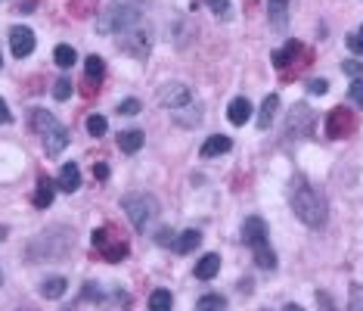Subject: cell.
Returning a JSON list of instances; mask_svg holds the SVG:
<instances>
[{
	"label": "cell",
	"mask_w": 363,
	"mask_h": 311,
	"mask_svg": "<svg viewBox=\"0 0 363 311\" xmlns=\"http://www.w3.org/2000/svg\"><path fill=\"white\" fill-rule=\"evenodd\" d=\"M289 202H292V212L299 215L308 227H323L326 218H329L323 193L301 175H295L292 184H289Z\"/></svg>",
	"instance_id": "6da1fadb"
},
{
	"label": "cell",
	"mask_w": 363,
	"mask_h": 311,
	"mask_svg": "<svg viewBox=\"0 0 363 311\" xmlns=\"http://www.w3.org/2000/svg\"><path fill=\"white\" fill-rule=\"evenodd\" d=\"M71 249H75V234L69 227H50L41 237H34V243L28 246V258L50 262V258H65Z\"/></svg>",
	"instance_id": "7a4b0ae2"
},
{
	"label": "cell",
	"mask_w": 363,
	"mask_h": 311,
	"mask_svg": "<svg viewBox=\"0 0 363 311\" xmlns=\"http://www.w3.org/2000/svg\"><path fill=\"white\" fill-rule=\"evenodd\" d=\"M143 22V6H140V0H112V6L100 16V22H97V32L100 34H121V32H128V28H134V25H140Z\"/></svg>",
	"instance_id": "3957f363"
},
{
	"label": "cell",
	"mask_w": 363,
	"mask_h": 311,
	"mask_svg": "<svg viewBox=\"0 0 363 311\" xmlns=\"http://www.w3.org/2000/svg\"><path fill=\"white\" fill-rule=\"evenodd\" d=\"M242 240H245V246H249L252 252H255V265L261 267V271H273V267H277V256H273L270 240H267V224H264V218H258V215L245 218V224H242Z\"/></svg>",
	"instance_id": "277c9868"
},
{
	"label": "cell",
	"mask_w": 363,
	"mask_h": 311,
	"mask_svg": "<svg viewBox=\"0 0 363 311\" xmlns=\"http://www.w3.org/2000/svg\"><path fill=\"white\" fill-rule=\"evenodd\" d=\"M32 128L43 137V150L47 156H60L69 147V131L53 119L47 110H32Z\"/></svg>",
	"instance_id": "5b68a950"
},
{
	"label": "cell",
	"mask_w": 363,
	"mask_h": 311,
	"mask_svg": "<svg viewBox=\"0 0 363 311\" xmlns=\"http://www.w3.org/2000/svg\"><path fill=\"white\" fill-rule=\"evenodd\" d=\"M93 249H97V256L103 258V262L115 265V262H121V258H128L130 243L115 224H103V227L93 230Z\"/></svg>",
	"instance_id": "8992f818"
},
{
	"label": "cell",
	"mask_w": 363,
	"mask_h": 311,
	"mask_svg": "<svg viewBox=\"0 0 363 311\" xmlns=\"http://www.w3.org/2000/svg\"><path fill=\"white\" fill-rule=\"evenodd\" d=\"M308 62H310V50L304 44H299V41H289L286 47L273 53V66H277V72L282 78H295Z\"/></svg>",
	"instance_id": "52a82bcc"
},
{
	"label": "cell",
	"mask_w": 363,
	"mask_h": 311,
	"mask_svg": "<svg viewBox=\"0 0 363 311\" xmlns=\"http://www.w3.org/2000/svg\"><path fill=\"white\" fill-rule=\"evenodd\" d=\"M121 209H125V215L137 230H146V224L158 215V202L146 197V193H128V197H121Z\"/></svg>",
	"instance_id": "ba28073f"
},
{
	"label": "cell",
	"mask_w": 363,
	"mask_h": 311,
	"mask_svg": "<svg viewBox=\"0 0 363 311\" xmlns=\"http://www.w3.org/2000/svg\"><path fill=\"white\" fill-rule=\"evenodd\" d=\"M118 47L125 50L128 56H134V60H146L149 47H152V28L140 22V25L128 28V32H121L118 34Z\"/></svg>",
	"instance_id": "9c48e42d"
},
{
	"label": "cell",
	"mask_w": 363,
	"mask_h": 311,
	"mask_svg": "<svg viewBox=\"0 0 363 311\" xmlns=\"http://www.w3.org/2000/svg\"><path fill=\"white\" fill-rule=\"evenodd\" d=\"M357 131V115L351 110H345V106H336V110L329 112V119H326V134L332 137V140H345V137H351Z\"/></svg>",
	"instance_id": "30bf717a"
},
{
	"label": "cell",
	"mask_w": 363,
	"mask_h": 311,
	"mask_svg": "<svg viewBox=\"0 0 363 311\" xmlns=\"http://www.w3.org/2000/svg\"><path fill=\"white\" fill-rule=\"evenodd\" d=\"M103 75H106V62L100 60L97 53L87 56L84 60V81H81V93L87 100H93L100 93V84H103Z\"/></svg>",
	"instance_id": "8fae6325"
},
{
	"label": "cell",
	"mask_w": 363,
	"mask_h": 311,
	"mask_svg": "<svg viewBox=\"0 0 363 311\" xmlns=\"http://www.w3.org/2000/svg\"><path fill=\"white\" fill-rule=\"evenodd\" d=\"M286 131H289V137H310V131H314V110L304 103H295L292 112H289Z\"/></svg>",
	"instance_id": "7c38bea8"
},
{
	"label": "cell",
	"mask_w": 363,
	"mask_h": 311,
	"mask_svg": "<svg viewBox=\"0 0 363 311\" xmlns=\"http://www.w3.org/2000/svg\"><path fill=\"white\" fill-rule=\"evenodd\" d=\"M158 103L165 106V110H184V106L193 103V91L186 88V84H165L162 91H158Z\"/></svg>",
	"instance_id": "4fadbf2b"
},
{
	"label": "cell",
	"mask_w": 363,
	"mask_h": 311,
	"mask_svg": "<svg viewBox=\"0 0 363 311\" xmlns=\"http://www.w3.org/2000/svg\"><path fill=\"white\" fill-rule=\"evenodd\" d=\"M10 47H13V56L16 60H22V56H28L34 50V32L25 25H16L10 32Z\"/></svg>",
	"instance_id": "5bb4252c"
},
{
	"label": "cell",
	"mask_w": 363,
	"mask_h": 311,
	"mask_svg": "<svg viewBox=\"0 0 363 311\" xmlns=\"http://www.w3.org/2000/svg\"><path fill=\"white\" fill-rule=\"evenodd\" d=\"M267 16L277 32H286L289 25V0H267Z\"/></svg>",
	"instance_id": "9a60e30c"
},
{
	"label": "cell",
	"mask_w": 363,
	"mask_h": 311,
	"mask_svg": "<svg viewBox=\"0 0 363 311\" xmlns=\"http://www.w3.org/2000/svg\"><path fill=\"white\" fill-rule=\"evenodd\" d=\"M230 147H233V140L224 134H214L208 137L205 143H202V159H212V156H221V153H230Z\"/></svg>",
	"instance_id": "2e32d148"
},
{
	"label": "cell",
	"mask_w": 363,
	"mask_h": 311,
	"mask_svg": "<svg viewBox=\"0 0 363 311\" xmlns=\"http://www.w3.org/2000/svg\"><path fill=\"white\" fill-rule=\"evenodd\" d=\"M227 119L233 121V125H245V121L252 119V103L245 97H236L233 103L227 106Z\"/></svg>",
	"instance_id": "e0dca14e"
},
{
	"label": "cell",
	"mask_w": 363,
	"mask_h": 311,
	"mask_svg": "<svg viewBox=\"0 0 363 311\" xmlns=\"http://www.w3.org/2000/svg\"><path fill=\"white\" fill-rule=\"evenodd\" d=\"M78 187H81V171H78V165L75 162L62 165V171H60V190L75 193Z\"/></svg>",
	"instance_id": "ac0fdd59"
},
{
	"label": "cell",
	"mask_w": 363,
	"mask_h": 311,
	"mask_svg": "<svg viewBox=\"0 0 363 311\" xmlns=\"http://www.w3.org/2000/svg\"><path fill=\"white\" fill-rule=\"evenodd\" d=\"M56 187H60V184H53L50 178H41L38 180V190H34V206L47 209L50 202H53V197H56Z\"/></svg>",
	"instance_id": "d6986e66"
},
{
	"label": "cell",
	"mask_w": 363,
	"mask_h": 311,
	"mask_svg": "<svg viewBox=\"0 0 363 311\" xmlns=\"http://www.w3.org/2000/svg\"><path fill=\"white\" fill-rule=\"evenodd\" d=\"M217 271H221V256H214V252L202 256V262L196 265V277H199V280H212Z\"/></svg>",
	"instance_id": "ffe728a7"
},
{
	"label": "cell",
	"mask_w": 363,
	"mask_h": 311,
	"mask_svg": "<svg viewBox=\"0 0 363 311\" xmlns=\"http://www.w3.org/2000/svg\"><path fill=\"white\" fill-rule=\"evenodd\" d=\"M280 110V97L277 93H270V97L261 103V115H258V128H270V121H273V115H277Z\"/></svg>",
	"instance_id": "44dd1931"
},
{
	"label": "cell",
	"mask_w": 363,
	"mask_h": 311,
	"mask_svg": "<svg viewBox=\"0 0 363 311\" xmlns=\"http://www.w3.org/2000/svg\"><path fill=\"white\" fill-rule=\"evenodd\" d=\"M65 277H50L41 284V296L43 299H60V296H65Z\"/></svg>",
	"instance_id": "7402d4cb"
},
{
	"label": "cell",
	"mask_w": 363,
	"mask_h": 311,
	"mask_svg": "<svg viewBox=\"0 0 363 311\" xmlns=\"http://www.w3.org/2000/svg\"><path fill=\"white\" fill-rule=\"evenodd\" d=\"M75 60H78V53H75V47H69V44H60L53 50V62L60 69H71L75 66Z\"/></svg>",
	"instance_id": "603a6c76"
},
{
	"label": "cell",
	"mask_w": 363,
	"mask_h": 311,
	"mask_svg": "<svg viewBox=\"0 0 363 311\" xmlns=\"http://www.w3.org/2000/svg\"><path fill=\"white\" fill-rule=\"evenodd\" d=\"M118 147H121V153H137V150L143 147V134L140 131H121Z\"/></svg>",
	"instance_id": "cb8c5ba5"
},
{
	"label": "cell",
	"mask_w": 363,
	"mask_h": 311,
	"mask_svg": "<svg viewBox=\"0 0 363 311\" xmlns=\"http://www.w3.org/2000/svg\"><path fill=\"white\" fill-rule=\"evenodd\" d=\"M69 13L75 19H87L97 13V0H69Z\"/></svg>",
	"instance_id": "d4e9b609"
},
{
	"label": "cell",
	"mask_w": 363,
	"mask_h": 311,
	"mask_svg": "<svg viewBox=\"0 0 363 311\" xmlns=\"http://www.w3.org/2000/svg\"><path fill=\"white\" fill-rule=\"evenodd\" d=\"M199 243H202L199 230H184V234H180V240L174 243V246H177V252H184V256H186V252H193Z\"/></svg>",
	"instance_id": "484cf974"
},
{
	"label": "cell",
	"mask_w": 363,
	"mask_h": 311,
	"mask_svg": "<svg viewBox=\"0 0 363 311\" xmlns=\"http://www.w3.org/2000/svg\"><path fill=\"white\" fill-rule=\"evenodd\" d=\"M171 293H168V289H156V293H152L149 296V308L152 311H165V308H171Z\"/></svg>",
	"instance_id": "4316f807"
},
{
	"label": "cell",
	"mask_w": 363,
	"mask_h": 311,
	"mask_svg": "<svg viewBox=\"0 0 363 311\" xmlns=\"http://www.w3.org/2000/svg\"><path fill=\"white\" fill-rule=\"evenodd\" d=\"M199 4H208L214 16H221V19L230 16V0H193V6H199Z\"/></svg>",
	"instance_id": "83f0119b"
},
{
	"label": "cell",
	"mask_w": 363,
	"mask_h": 311,
	"mask_svg": "<svg viewBox=\"0 0 363 311\" xmlns=\"http://www.w3.org/2000/svg\"><path fill=\"white\" fill-rule=\"evenodd\" d=\"M106 128H109V121L103 119V115H90V119H87V131H90L93 137H103Z\"/></svg>",
	"instance_id": "f1b7e54d"
},
{
	"label": "cell",
	"mask_w": 363,
	"mask_h": 311,
	"mask_svg": "<svg viewBox=\"0 0 363 311\" xmlns=\"http://www.w3.org/2000/svg\"><path fill=\"white\" fill-rule=\"evenodd\" d=\"M348 308H351V311H363V286H360V284L351 286V296H348Z\"/></svg>",
	"instance_id": "f546056e"
},
{
	"label": "cell",
	"mask_w": 363,
	"mask_h": 311,
	"mask_svg": "<svg viewBox=\"0 0 363 311\" xmlns=\"http://www.w3.org/2000/svg\"><path fill=\"white\" fill-rule=\"evenodd\" d=\"M53 97L56 100H69L71 97V81L69 78H60V81L53 84Z\"/></svg>",
	"instance_id": "4dcf8cb0"
},
{
	"label": "cell",
	"mask_w": 363,
	"mask_h": 311,
	"mask_svg": "<svg viewBox=\"0 0 363 311\" xmlns=\"http://www.w3.org/2000/svg\"><path fill=\"white\" fill-rule=\"evenodd\" d=\"M199 308H227V299L224 296H202Z\"/></svg>",
	"instance_id": "1f68e13d"
},
{
	"label": "cell",
	"mask_w": 363,
	"mask_h": 311,
	"mask_svg": "<svg viewBox=\"0 0 363 311\" xmlns=\"http://www.w3.org/2000/svg\"><path fill=\"white\" fill-rule=\"evenodd\" d=\"M348 47H351V53H360L363 56V25L354 34H348Z\"/></svg>",
	"instance_id": "d6a6232c"
},
{
	"label": "cell",
	"mask_w": 363,
	"mask_h": 311,
	"mask_svg": "<svg viewBox=\"0 0 363 311\" xmlns=\"http://www.w3.org/2000/svg\"><path fill=\"white\" fill-rule=\"evenodd\" d=\"M348 97H351L354 103H357L360 110H363V81H360V78H354V81H351V88H348Z\"/></svg>",
	"instance_id": "836d02e7"
},
{
	"label": "cell",
	"mask_w": 363,
	"mask_h": 311,
	"mask_svg": "<svg viewBox=\"0 0 363 311\" xmlns=\"http://www.w3.org/2000/svg\"><path fill=\"white\" fill-rule=\"evenodd\" d=\"M118 112L121 115H137L140 112V100H125V103H118Z\"/></svg>",
	"instance_id": "e575fe53"
},
{
	"label": "cell",
	"mask_w": 363,
	"mask_h": 311,
	"mask_svg": "<svg viewBox=\"0 0 363 311\" xmlns=\"http://www.w3.org/2000/svg\"><path fill=\"white\" fill-rule=\"evenodd\" d=\"M156 243H158V246H174L177 240H174V234H171L168 227H162V230H158V237H156Z\"/></svg>",
	"instance_id": "d590c367"
},
{
	"label": "cell",
	"mask_w": 363,
	"mask_h": 311,
	"mask_svg": "<svg viewBox=\"0 0 363 311\" xmlns=\"http://www.w3.org/2000/svg\"><path fill=\"white\" fill-rule=\"evenodd\" d=\"M13 115H10V106H6V100L0 97V125H10Z\"/></svg>",
	"instance_id": "8d00e7d4"
},
{
	"label": "cell",
	"mask_w": 363,
	"mask_h": 311,
	"mask_svg": "<svg viewBox=\"0 0 363 311\" xmlns=\"http://www.w3.org/2000/svg\"><path fill=\"white\" fill-rule=\"evenodd\" d=\"M345 72H348V75H351V78H360L363 75V66H360V62H345Z\"/></svg>",
	"instance_id": "74e56055"
},
{
	"label": "cell",
	"mask_w": 363,
	"mask_h": 311,
	"mask_svg": "<svg viewBox=\"0 0 363 311\" xmlns=\"http://www.w3.org/2000/svg\"><path fill=\"white\" fill-rule=\"evenodd\" d=\"M308 91L320 97V93H326V91H329V84H326V81H310V84H308Z\"/></svg>",
	"instance_id": "f35d334b"
},
{
	"label": "cell",
	"mask_w": 363,
	"mask_h": 311,
	"mask_svg": "<svg viewBox=\"0 0 363 311\" xmlns=\"http://www.w3.org/2000/svg\"><path fill=\"white\" fill-rule=\"evenodd\" d=\"M93 178H100V180H106V178H109V168H106L103 162H100V165H93Z\"/></svg>",
	"instance_id": "ab89813d"
},
{
	"label": "cell",
	"mask_w": 363,
	"mask_h": 311,
	"mask_svg": "<svg viewBox=\"0 0 363 311\" xmlns=\"http://www.w3.org/2000/svg\"><path fill=\"white\" fill-rule=\"evenodd\" d=\"M32 6H34V0H22V4H19V13H28Z\"/></svg>",
	"instance_id": "60d3db41"
},
{
	"label": "cell",
	"mask_w": 363,
	"mask_h": 311,
	"mask_svg": "<svg viewBox=\"0 0 363 311\" xmlns=\"http://www.w3.org/2000/svg\"><path fill=\"white\" fill-rule=\"evenodd\" d=\"M0 66H4V56H0Z\"/></svg>",
	"instance_id": "b9f144b4"
}]
</instances>
